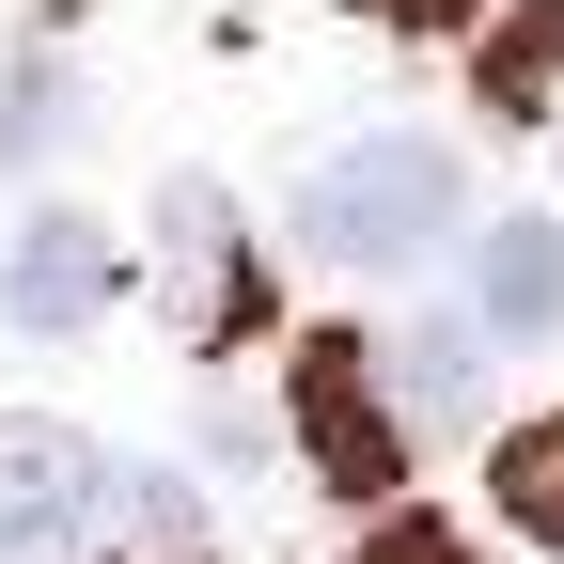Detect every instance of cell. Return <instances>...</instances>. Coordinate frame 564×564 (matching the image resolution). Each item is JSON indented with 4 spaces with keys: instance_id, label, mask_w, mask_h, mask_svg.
Returning a JSON list of instances; mask_svg holds the SVG:
<instances>
[{
    "instance_id": "cell-1",
    "label": "cell",
    "mask_w": 564,
    "mask_h": 564,
    "mask_svg": "<svg viewBox=\"0 0 564 564\" xmlns=\"http://www.w3.org/2000/svg\"><path fill=\"white\" fill-rule=\"evenodd\" d=\"M299 251L345 267V282H408V267L470 251V158L440 126H377L345 158H314L299 173Z\"/></svg>"
},
{
    "instance_id": "cell-2",
    "label": "cell",
    "mask_w": 564,
    "mask_h": 564,
    "mask_svg": "<svg viewBox=\"0 0 564 564\" xmlns=\"http://www.w3.org/2000/svg\"><path fill=\"white\" fill-rule=\"evenodd\" d=\"M126 518V470L47 408H0V564H95Z\"/></svg>"
},
{
    "instance_id": "cell-3",
    "label": "cell",
    "mask_w": 564,
    "mask_h": 564,
    "mask_svg": "<svg viewBox=\"0 0 564 564\" xmlns=\"http://www.w3.org/2000/svg\"><path fill=\"white\" fill-rule=\"evenodd\" d=\"M110 299H126V236L95 204H32V220L0 236V329L17 345H79Z\"/></svg>"
},
{
    "instance_id": "cell-4",
    "label": "cell",
    "mask_w": 564,
    "mask_h": 564,
    "mask_svg": "<svg viewBox=\"0 0 564 564\" xmlns=\"http://www.w3.org/2000/svg\"><path fill=\"white\" fill-rule=\"evenodd\" d=\"M158 267H173V329H188V345H251V329H267V267H251L236 204L204 188V173L158 188Z\"/></svg>"
},
{
    "instance_id": "cell-5",
    "label": "cell",
    "mask_w": 564,
    "mask_h": 564,
    "mask_svg": "<svg viewBox=\"0 0 564 564\" xmlns=\"http://www.w3.org/2000/svg\"><path fill=\"white\" fill-rule=\"evenodd\" d=\"M299 440H314V470L345 486V502H392L408 486V423H392V392H377L361 345H314L299 361Z\"/></svg>"
},
{
    "instance_id": "cell-6",
    "label": "cell",
    "mask_w": 564,
    "mask_h": 564,
    "mask_svg": "<svg viewBox=\"0 0 564 564\" xmlns=\"http://www.w3.org/2000/svg\"><path fill=\"white\" fill-rule=\"evenodd\" d=\"M361 361H377V392H392V423H408V440H423V423H440V440H455V423H486V329H470V314L377 329Z\"/></svg>"
},
{
    "instance_id": "cell-7",
    "label": "cell",
    "mask_w": 564,
    "mask_h": 564,
    "mask_svg": "<svg viewBox=\"0 0 564 564\" xmlns=\"http://www.w3.org/2000/svg\"><path fill=\"white\" fill-rule=\"evenodd\" d=\"M470 329L486 345L564 329V220H470Z\"/></svg>"
},
{
    "instance_id": "cell-8",
    "label": "cell",
    "mask_w": 564,
    "mask_h": 564,
    "mask_svg": "<svg viewBox=\"0 0 564 564\" xmlns=\"http://www.w3.org/2000/svg\"><path fill=\"white\" fill-rule=\"evenodd\" d=\"M486 486H502V533L564 549V423H518V440H502V470H486Z\"/></svg>"
},
{
    "instance_id": "cell-9",
    "label": "cell",
    "mask_w": 564,
    "mask_h": 564,
    "mask_svg": "<svg viewBox=\"0 0 564 564\" xmlns=\"http://www.w3.org/2000/svg\"><path fill=\"white\" fill-rule=\"evenodd\" d=\"M63 126H79V79H63V63H0V173L47 158Z\"/></svg>"
},
{
    "instance_id": "cell-10",
    "label": "cell",
    "mask_w": 564,
    "mask_h": 564,
    "mask_svg": "<svg viewBox=\"0 0 564 564\" xmlns=\"http://www.w3.org/2000/svg\"><path fill=\"white\" fill-rule=\"evenodd\" d=\"M549 47H564V0H533V17L486 47V95H502V110H533V63H549Z\"/></svg>"
},
{
    "instance_id": "cell-11",
    "label": "cell",
    "mask_w": 564,
    "mask_h": 564,
    "mask_svg": "<svg viewBox=\"0 0 564 564\" xmlns=\"http://www.w3.org/2000/svg\"><path fill=\"white\" fill-rule=\"evenodd\" d=\"M345 564H470V549H455V533H440V518H377V533H361V549H345Z\"/></svg>"
},
{
    "instance_id": "cell-12",
    "label": "cell",
    "mask_w": 564,
    "mask_h": 564,
    "mask_svg": "<svg viewBox=\"0 0 564 564\" xmlns=\"http://www.w3.org/2000/svg\"><path fill=\"white\" fill-rule=\"evenodd\" d=\"M377 17H392V32H455L470 0H377Z\"/></svg>"
}]
</instances>
